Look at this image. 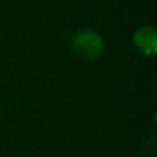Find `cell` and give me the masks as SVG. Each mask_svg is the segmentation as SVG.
<instances>
[{
	"mask_svg": "<svg viewBox=\"0 0 157 157\" xmlns=\"http://www.w3.org/2000/svg\"><path fill=\"white\" fill-rule=\"evenodd\" d=\"M133 41L147 54H152L155 51V29L152 25H142L135 31L133 34Z\"/></svg>",
	"mask_w": 157,
	"mask_h": 157,
	"instance_id": "2",
	"label": "cell"
},
{
	"mask_svg": "<svg viewBox=\"0 0 157 157\" xmlns=\"http://www.w3.org/2000/svg\"><path fill=\"white\" fill-rule=\"evenodd\" d=\"M73 51L83 58H95L103 49V37L95 29H81L73 36Z\"/></svg>",
	"mask_w": 157,
	"mask_h": 157,
	"instance_id": "1",
	"label": "cell"
}]
</instances>
